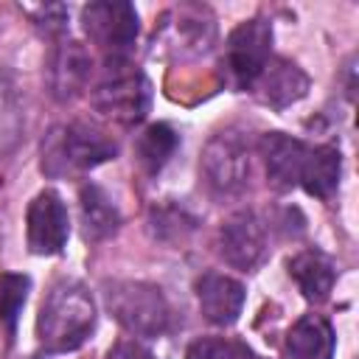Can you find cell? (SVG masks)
Masks as SVG:
<instances>
[{
    "instance_id": "obj_3",
    "label": "cell",
    "mask_w": 359,
    "mask_h": 359,
    "mask_svg": "<svg viewBox=\"0 0 359 359\" xmlns=\"http://www.w3.org/2000/svg\"><path fill=\"white\" fill-rule=\"evenodd\" d=\"M151 104L149 79L126 59H107L104 76L93 87V107L118 123H137Z\"/></svg>"
},
{
    "instance_id": "obj_12",
    "label": "cell",
    "mask_w": 359,
    "mask_h": 359,
    "mask_svg": "<svg viewBox=\"0 0 359 359\" xmlns=\"http://www.w3.org/2000/svg\"><path fill=\"white\" fill-rule=\"evenodd\" d=\"M306 151H309L306 143H300L297 137H289L283 132H266L261 137V154H264L269 185L278 191L294 188L300 182Z\"/></svg>"
},
{
    "instance_id": "obj_13",
    "label": "cell",
    "mask_w": 359,
    "mask_h": 359,
    "mask_svg": "<svg viewBox=\"0 0 359 359\" xmlns=\"http://www.w3.org/2000/svg\"><path fill=\"white\" fill-rule=\"evenodd\" d=\"M258 87V98L275 109H283L294 101H300L309 93V76L289 59H269L266 67L261 70V76L255 79Z\"/></svg>"
},
{
    "instance_id": "obj_2",
    "label": "cell",
    "mask_w": 359,
    "mask_h": 359,
    "mask_svg": "<svg viewBox=\"0 0 359 359\" xmlns=\"http://www.w3.org/2000/svg\"><path fill=\"white\" fill-rule=\"evenodd\" d=\"M118 154V143L90 121L56 126L42 151V171L48 177H70L90 171Z\"/></svg>"
},
{
    "instance_id": "obj_10",
    "label": "cell",
    "mask_w": 359,
    "mask_h": 359,
    "mask_svg": "<svg viewBox=\"0 0 359 359\" xmlns=\"http://www.w3.org/2000/svg\"><path fill=\"white\" fill-rule=\"evenodd\" d=\"M90 70H93V62L81 42H76V39L59 42L48 62V81H50L53 98L73 101L76 95H81L87 87Z\"/></svg>"
},
{
    "instance_id": "obj_17",
    "label": "cell",
    "mask_w": 359,
    "mask_h": 359,
    "mask_svg": "<svg viewBox=\"0 0 359 359\" xmlns=\"http://www.w3.org/2000/svg\"><path fill=\"white\" fill-rule=\"evenodd\" d=\"M339 171H342V157L337 146L309 149L303 160V171H300V185L311 196L328 199L339 185Z\"/></svg>"
},
{
    "instance_id": "obj_9",
    "label": "cell",
    "mask_w": 359,
    "mask_h": 359,
    "mask_svg": "<svg viewBox=\"0 0 359 359\" xmlns=\"http://www.w3.org/2000/svg\"><path fill=\"white\" fill-rule=\"evenodd\" d=\"M219 252L236 269H255L266 255V227L252 210L233 213L219 230Z\"/></svg>"
},
{
    "instance_id": "obj_21",
    "label": "cell",
    "mask_w": 359,
    "mask_h": 359,
    "mask_svg": "<svg viewBox=\"0 0 359 359\" xmlns=\"http://www.w3.org/2000/svg\"><path fill=\"white\" fill-rule=\"evenodd\" d=\"M149 224H151L154 238H160V241H182L196 227V222L182 208H174V205L151 208Z\"/></svg>"
},
{
    "instance_id": "obj_14",
    "label": "cell",
    "mask_w": 359,
    "mask_h": 359,
    "mask_svg": "<svg viewBox=\"0 0 359 359\" xmlns=\"http://www.w3.org/2000/svg\"><path fill=\"white\" fill-rule=\"evenodd\" d=\"M79 216H81V233H84L87 241H104V238L115 236L118 227H121L118 205L95 182L81 185V191H79Z\"/></svg>"
},
{
    "instance_id": "obj_11",
    "label": "cell",
    "mask_w": 359,
    "mask_h": 359,
    "mask_svg": "<svg viewBox=\"0 0 359 359\" xmlns=\"http://www.w3.org/2000/svg\"><path fill=\"white\" fill-rule=\"evenodd\" d=\"M196 300L208 323L233 325L244 309V286L230 275L208 272L196 280Z\"/></svg>"
},
{
    "instance_id": "obj_4",
    "label": "cell",
    "mask_w": 359,
    "mask_h": 359,
    "mask_svg": "<svg viewBox=\"0 0 359 359\" xmlns=\"http://www.w3.org/2000/svg\"><path fill=\"white\" fill-rule=\"evenodd\" d=\"M107 309L135 337H160L168 331L171 309L163 292L143 280H112L107 283Z\"/></svg>"
},
{
    "instance_id": "obj_8",
    "label": "cell",
    "mask_w": 359,
    "mask_h": 359,
    "mask_svg": "<svg viewBox=\"0 0 359 359\" xmlns=\"http://www.w3.org/2000/svg\"><path fill=\"white\" fill-rule=\"evenodd\" d=\"M28 250L36 255H56L65 250L70 236V219L62 196L50 188L39 191L28 205Z\"/></svg>"
},
{
    "instance_id": "obj_24",
    "label": "cell",
    "mask_w": 359,
    "mask_h": 359,
    "mask_svg": "<svg viewBox=\"0 0 359 359\" xmlns=\"http://www.w3.org/2000/svg\"><path fill=\"white\" fill-rule=\"evenodd\" d=\"M238 359H261V356H255L250 348H244V345H241V351H238Z\"/></svg>"
},
{
    "instance_id": "obj_18",
    "label": "cell",
    "mask_w": 359,
    "mask_h": 359,
    "mask_svg": "<svg viewBox=\"0 0 359 359\" xmlns=\"http://www.w3.org/2000/svg\"><path fill=\"white\" fill-rule=\"evenodd\" d=\"M177 143H180V137L168 123H151L137 135V143H135L137 163L143 165L146 174H157L174 154Z\"/></svg>"
},
{
    "instance_id": "obj_7",
    "label": "cell",
    "mask_w": 359,
    "mask_h": 359,
    "mask_svg": "<svg viewBox=\"0 0 359 359\" xmlns=\"http://www.w3.org/2000/svg\"><path fill=\"white\" fill-rule=\"evenodd\" d=\"M269 45H272V25L266 20L255 17L230 31L224 45V65L238 87L255 84V79L269 62Z\"/></svg>"
},
{
    "instance_id": "obj_1",
    "label": "cell",
    "mask_w": 359,
    "mask_h": 359,
    "mask_svg": "<svg viewBox=\"0 0 359 359\" xmlns=\"http://www.w3.org/2000/svg\"><path fill=\"white\" fill-rule=\"evenodd\" d=\"M95 328V303L90 292L76 280H59L42 300L36 317V334L45 351L67 353L84 345Z\"/></svg>"
},
{
    "instance_id": "obj_15",
    "label": "cell",
    "mask_w": 359,
    "mask_h": 359,
    "mask_svg": "<svg viewBox=\"0 0 359 359\" xmlns=\"http://www.w3.org/2000/svg\"><path fill=\"white\" fill-rule=\"evenodd\" d=\"M334 328L320 314L300 317L286 334V359H331Z\"/></svg>"
},
{
    "instance_id": "obj_16",
    "label": "cell",
    "mask_w": 359,
    "mask_h": 359,
    "mask_svg": "<svg viewBox=\"0 0 359 359\" xmlns=\"http://www.w3.org/2000/svg\"><path fill=\"white\" fill-rule=\"evenodd\" d=\"M289 275L294 278L297 289L303 292L306 300H325L334 289L337 280V269L331 264V258L320 250H303L289 261Z\"/></svg>"
},
{
    "instance_id": "obj_22",
    "label": "cell",
    "mask_w": 359,
    "mask_h": 359,
    "mask_svg": "<svg viewBox=\"0 0 359 359\" xmlns=\"http://www.w3.org/2000/svg\"><path fill=\"white\" fill-rule=\"evenodd\" d=\"M238 351H241V345H236V342H224V339H216V337H202V339L188 345L185 359H238Z\"/></svg>"
},
{
    "instance_id": "obj_6",
    "label": "cell",
    "mask_w": 359,
    "mask_h": 359,
    "mask_svg": "<svg viewBox=\"0 0 359 359\" xmlns=\"http://www.w3.org/2000/svg\"><path fill=\"white\" fill-rule=\"evenodd\" d=\"M81 28L107 59H126L137 39V11L123 0H98L81 8Z\"/></svg>"
},
{
    "instance_id": "obj_5",
    "label": "cell",
    "mask_w": 359,
    "mask_h": 359,
    "mask_svg": "<svg viewBox=\"0 0 359 359\" xmlns=\"http://www.w3.org/2000/svg\"><path fill=\"white\" fill-rule=\"evenodd\" d=\"M199 171L213 196H238L250 182V146L241 132L213 135L202 149Z\"/></svg>"
},
{
    "instance_id": "obj_20",
    "label": "cell",
    "mask_w": 359,
    "mask_h": 359,
    "mask_svg": "<svg viewBox=\"0 0 359 359\" xmlns=\"http://www.w3.org/2000/svg\"><path fill=\"white\" fill-rule=\"evenodd\" d=\"M28 289H31L28 275H20V272H3L0 275V323L6 325L8 339L17 334V320H20V311L25 306Z\"/></svg>"
},
{
    "instance_id": "obj_19",
    "label": "cell",
    "mask_w": 359,
    "mask_h": 359,
    "mask_svg": "<svg viewBox=\"0 0 359 359\" xmlns=\"http://www.w3.org/2000/svg\"><path fill=\"white\" fill-rule=\"evenodd\" d=\"M22 135V109L17 84L8 70H0V157L8 154Z\"/></svg>"
},
{
    "instance_id": "obj_23",
    "label": "cell",
    "mask_w": 359,
    "mask_h": 359,
    "mask_svg": "<svg viewBox=\"0 0 359 359\" xmlns=\"http://www.w3.org/2000/svg\"><path fill=\"white\" fill-rule=\"evenodd\" d=\"M107 359H154V353L149 348H143L140 342H135V339H121L109 348Z\"/></svg>"
}]
</instances>
